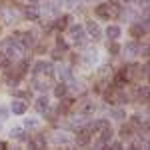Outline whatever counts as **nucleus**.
<instances>
[{
	"instance_id": "nucleus-11",
	"label": "nucleus",
	"mask_w": 150,
	"mask_h": 150,
	"mask_svg": "<svg viewBox=\"0 0 150 150\" xmlns=\"http://www.w3.org/2000/svg\"><path fill=\"white\" fill-rule=\"evenodd\" d=\"M34 106H36V110H38V112H42V114H44V112L48 110V106H50V102H48V96H40V98L36 100Z\"/></svg>"
},
{
	"instance_id": "nucleus-28",
	"label": "nucleus",
	"mask_w": 150,
	"mask_h": 150,
	"mask_svg": "<svg viewBox=\"0 0 150 150\" xmlns=\"http://www.w3.org/2000/svg\"><path fill=\"white\" fill-rule=\"evenodd\" d=\"M54 140H56L58 144H68V142H70L66 134H56V138H54Z\"/></svg>"
},
{
	"instance_id": "nucleus-5",
	"label": "nucleus",
	"mask_w": 150,
	"mask_h": 150,
	"mask_svg": "<svg viewBox=\"0 0 150 150\" xmlns=\"http://www.w3.org/2000/svg\"><path fill=\"white\" fill-rule=\"evenodd\" d=\"M84 30L88 32V38H92V40H98L100 36H102V30H100V26L94 22V20H90V22H86V26H84Z\"/></svg>"
},
{
	"instance_id": "nucleus-22",
	"label": "nucleus",
	"mask_w": 150,
	"mask_h": 150,
	"mask_svg": "<svg viewBox=\"0 0 150 150\" xmlns=\"http://www.w3.org/2000/svg\"><path fill=\"white\" fill-rule=\"evenodd\" d=\"M10 136L12 138H20V140H26V136H24V132H22V128L20 126H14L10 130Z\"/></svg>"
},
{
	"instance_id": "nucleus-18",
	"label": "nucleus",
	"mask_w": 150,
	"mask_h": 150,
	"mask_svg": "<svg viewBox=\"0 0 150 150\" xmlns=\"http://www.w3.org/2000/svg\"><path fill=\"white\" fill-rule=\"evenodd\" d=\"M54 94H56L58 98H64V96L68 94V84H66V82H60V84H56V88H54Z\"/></svg>"
},
{
	"instance_id": "nucleus-32",
	"label": "nucleus",
	"mask_w": 150,
	"mask_h": 150,
	"mask_svg": "<svg viewBox=\"0 0 150 150\" xmlns=\"http://www.w3.org/2000/svg\"><path fill=\"white\" fill-rule=\"evenodd\" d=\"M24 126H26V128H36V120H30V118H26V120H24Z\"/></svg>"
},
{
	"instance_id": "nucleus-4",
	"label": "nucleus",
	"mask_w": 150,
	"mask_h": 150,
	"mask_svg": "<svg viewBox=\"0 0 150 150\" xmlns=\"http://www.w3.org/2000/svg\"><path fill=\"white\" fill-rule=\"evenodd\" d=\"M14 40H18L24 48H32L36 44L34 32H16V34H14Z\"/></svg>"
},
{
	"instance_id": "nucleus-21",
	"label": "nucleus",
	"mask_w": 150,
	"mask_h": 150,
	"mask_svg": "<svg viewBox=\"0 0 150 150\" xmlns=\"http://www.w3.org/2000/svg\"><path fill=\"white\" fill-rule=\"evenodd\" d=\"M68 20H70V16H68V14H64V16H58V18H56V22H54V26H56L58 30H64V28L68 26Z\"/></svg>"
},
{
	"instance_id": "nucleus-2",
	"label": "nucleus",
	"mask_w": 150,
	"mask_h": 150,
	"mask_svg": "<svg viewBox=\"0 0 150 150\" xmlns=\"http://www.w3.org/2000/svg\"><path fill=\"white\" fill-rule=\"evenodd\" d=\"M68 32H70L72 42H74L76 46H82V44L86 42V30H84L82 24H72V26L68 28Z\"/></svg>"
},
{
	"instance_id": "nucleus-16",
	"label": "nucleus",
	"mask_w": 150,
	"mask_h": 150,
	"mask_svg": "<svg viewBox=\"0 0 150 150\" xmlns=\"http://www.w3.org/2000/svg\"><path fill=\"white\" fill-rule=\"evenodd\" d=\"M10 110L12 112H14V114H24V112H26V104L22 102V100H14V102H12V106H10Z\"/></svg>"
},
{
	"instance_id": "nucleus-29",
	"label": "nucleus",
	"mask_w": 150,
	"mask_h": 150,
	"mask_svg": "<svg viewBox=\"0 0 150 150\" xmlns=\"http://www.w3.org/2000/svg\"><path fill=\"white\" fill-rule=\"evenodd\" d=\"M142 122H144V120H142L140 114H132V124H134V126H142Z\"/></svg>"
},
{
	"instance_id": "nucleus-27",
	"label": "nucleus",
	"mask_w": 150,
	"mask_h": 150,
	"mask_svg": "<svg viewBox=\"0 0 150 150\" xmlns=\"http://www.w3.org/2000/svg\"><path fill=\"white\" fill-rule=\"evenodd\" d=\"M108 52H110V54H118V52H120V46L116 44L114 40H112V44H108Z\"/></svg>"
},
{
	"instance_id": "nucleus-35",
	"label": "nucleus",
	"mask_w": 150,
	"mask_h": 150,
	"mask_svg": "<svg viewBox=\"0 0 150 150\" xmlns=\"http://www.w3.org/2000/svg\"><path fill=\"white\" fill-rule=\"evenodd\" d=\"M6 148V142H2V140H0V150H4Z\"/></svg>"
},
{
	"instance_id": "nucleus-7",
	"label": "nucleus",
	"mask_w": 150,
	"mask_h": 150,
	"mask_svg": "<svg viewBox=\"0 0 150 150\" xmlns=\"http://www.w3.org/2000/svg\"><path fill=\"white\" fill-rule=\"evenodd\" d=\"M56 74H58V78H60V82H72L74 80V74H72V70L68 66H60L56 70Z\"/></svg>"
},
{
	"instance_id": "nucleus-8",
	"label": "nucleus",
	"mask_w": 150,
	"mask_h": 150,
	"mask_svg": "<svg viewBox=\"0 0 150 150\" xmlns=\"http://www.w3.org/2000/svg\"><path fill=\"white\" fill-rule=\"evenodd\" d=\"M24 16L28 18V20H38V16H40V8L30 2V6H26L24 8Z\"/></svg>"
},
{
	"instance_id": "nucleus-6",
	"label": "nucleus",
	"mask_w": 150,
	"mask_h": 150,
	"mask_svg": "<svg viewBox=\"0 0 150 150\" xmlns=\"http://www.w3.org/2000/svg\"><path fill=\"white\" fill-rule=\"evenodd\" d=\"M90 136H92V132H90L88 128L78 130V134H76V144H78V146H88V144H90Z\"/></svg>"
},
{
	"instance_id": "nucleus-23",
	"label": "nucleus",
	"mask_w": 150,
	"mask_h": 150,
	"mask_svg": "<svg viewBox=\"0 0 150 150\" xmlns=\"http://www.w3.org/2000/svg\"><path fill=\"white\" fill-rule=\"evenodd\" d=\"M126 82H128V78H126V74H124V72H120V74H116V78H114V84L118 86V88H120V86H124Z\"/></svg>"
},
{
	"instance_id": "nucleus-36",
	"label": "nucleus",
	"mask_w": 150,
	"mask_h": 150,
	"mask_svg": "<svg viewBox=\"0 0 150 150\" xmlns=\"http://www.w3.org/2000/svg\"><path fill=\"white\" fill-rule=\"evenodd\" d=\"M88 2H94V0H88Z\"/></svg>"
},
{
	"instance_id": "nucleus-12",
	"label": "nucleus",
	"mask_w": 150,
	"mask_h": 150,
	"mask_svg": "<svg viewBox=\"0 0 150 150\" xmlns=\"http://www.w3.org/2000/svg\"><path fill=\"white\" fill-rule=\"evenodd\" d=\"M94 112H96V104H94L92 100H88V102H84V104H82L80 114H84V116H90V114H94Z\"/></svg>"
},
{
	"instance_id": "nucleus-17",
	"label": "nucleus",
	"mask_w": 150,
	"mask_h": 150,
	"mask_svg": "<svg viewBox=\"0 0 150 150\" xmlns=\"http://www.w3.org/2000/svg\"><path fill=\"white\" fill-rule=\"evenodd\" d=\"M100 132H102V134H100V138H98V140H100V142H104V144H108V142L112 140V134H114V130H112L110 126H106V128H102Z\"/></svg>"
},
{
	"instance_id": "nucleus-25",
	"label": "nucleus",
	"mask_w": 150,
	"mask_h": 150,
	"mask_svg": "<svg viewBox=\"0 0 150 150\" xmlns=\"http://www.w3.org/2000/svg\"><path fill=\"white\" fill-rule=\"evenodd\" d=\"M112 116L118 118V120H122V118L126 116V112H124V108H114V110H112Z\"/></svg>"
},
{
	"instance_id": "nucleus-33",
	"label": "nucleus",
	"mask_w": 150,
	"mask_h": 150,
	"mask_svg": "<svg viewBox=\"0 0 150 150\" xmlns=\"http://www.w3.org/2000/svg\"><path fill=\"white\" fill-rule=\"evenodd\" d=\"M56 44H58V48H62V50H66V42H64V40H62V38H60V36H58V40H56Z\"/></svg>"
},
{
	"instance_id": "nucleus-3",
	"label": "nucleus",
	"mask_w": 150,
	"mask_h": 150,
	"mask_svg": "<svg viewBox=\"0 0 150 150\" xmlns=\"http://www.w3.org/2000/svg\"><path fill=\"white\" fill-rule=\"evenodd\" d=\"M38 74H42V76H48V78H52L54 76V66L50 64V62H36L34 68H32V76H38Z\"/></svg>"
},
{
	"instance_id": "nucleus-1",
	"label": "nucleus",
	"mask_w": 150,
	"mask_h": 150,
	"mask_svg": "<svg viewBox=\"0 0 150 150\" xmlns=\"http://www.w3.org/2000/svg\"><path fill=\"white\" fill-rule=\"evenodd\" d=\"M22 50H24V46L18 42V40H14V38H6V40L2 42V52L10 58V60L20 58L22 56Z\"/></svg>"
},
{
	"instance_id": "nucleus-30",
	"label": "nucleus",
	"mask_w": 150,
	"mask_h": 150,
	"mask_svg": "<svg viewBox=\"0 0 150 150\" xmlns=\"http://www.w3.org/2000/svg\"><path fill=\"white\" fill-rule=\"evenodd\" d=\"M62 54H64V50H62V48H56V50L52 52V58H54V60H60Z\"/></svg>"
},
{
	"instance_id": "nucleus-24",
	"label": "nucleus",
	"mask_w": 150,
	"mask_h": 150,
	"mask_svg": "<svg viewBox=\"0 0 150 150\" xmlns=\"http://www.w3.org/2000/svg\"><path fill=\"white\" fill-rule=\"evenodd\" d=\"M138 100L140 102H146L148 100V86H142L138 90Z\"/></svg>"
},
{
	"instance_id": "nucleus-20",
	"label": "nucleus",
	"mask_w": 150,
	"mask_h": 150,
	"mask_svg": "<svg viewBox=\"0 0 150 150\" xmlns=\"http://www.w3.org/2000/svg\"><path fill=\"white\" fill-rule=\"evenodd\" d=\"M96 14H98L100 18H106V20H110V12H108V4H98V6H96Z\"/></svg>"
},
{
	"instance_id": "nucleus-19",
	"label": "nucleus",
	"mask_w": 150,
	"mask_h": 150,
	"mask_svg": "<svg viewBox=\"0 0 150 150\" xmlns=\"http://www.w3.org/2000/svg\"><path fill=\"white\" fill-rule=\"evenodd\" d=\"M124 50H126V56H136V54H140V46L136 42H128Z\"/></svg>"
},
{
	"instance_id": "nucleus-14",
	"label": "nucleus",
	"mask_w": 150,
	"mask_h": 150,
	"mask_svg": "<svg viewBox=\"0 0 150 150\" xmlns=\"http://www.w3.org/2000/svg\"><path fill=\"white\" fill-rule=\"evenodd\" d=\"M106 34L110 40H118L120 38V26H116V24H110L108 28H106Z\"/></svg>"
},
{
	"instance_id": "nucleus-34",
	"label": "nucleus",
	"mask_w": 150,
	"mask_h": 150,
	"mask_svg": "<svg viewBox=\"0 0 150 150\" xmlns=\"http://www.w3.org/2000/svg\"><path fill=\"white\" fill-rule=\"evenodd\" d=\"M110 148H114V150H120V148H122V144H120V142H112V144H110Z\"/></svg>"
},
{
	"instance_id": "nucleus-15",
	"label": "nucleus",
	"mask_w": 150,
	"mask_h": 150,
	"mask_svg": "<svg viewBox=\"0 0 150 150\" xmlns=\"http://www.w3.org/2000/svg\"><path fill=\"white\" fill-rule=\"evenodd\" d=\"M108 12H110V18H116L122 14V6L118 2H108Z\"/></svg>"
},
{
	"instance_id": "nucleus-26",
	"label": "nucleus",
	"mask_w": 150,
	"mask_h": 150,
	"mask_svg": "<svg viewBox=\"0 0 150 150\" xmlns=\"http://www.w3.org/2000/svg\"><path fill=\"white\" fill-rule=\"evenodd\" d=\"M120 134H122L124 138H130V136H132V128L130 126H122L120 128Z\"/></svg>"
},
{
	"instance_id": "nucleus-13",
	"label": "nucleus",
	"mask_w": 150,
	"mask_h": 150,
	"mask_svg": "<svg viewBox=\"0 0 150 150\" xmlns=\"http://www.w3.org/2000/svg\"><path fill=\"white\" fill-rule=\"evenodd\" d=\"M146 28H148V26H142V24H132V28H130V34L134 36V38H140V36L146 34Z\"/></svg>"
},
{
	"instance_id": "nucleus-31",
	"label": "nucleus",
	"mask_w": 150,
	"mask_h": 150,
	"mask_svg": "<svg viewBox=\"0 0 150 150\" xmlns=\"http://www.w3.org/2000/svg\"><path fill=\"white\" fill-rule=\"evenodd\" d=\"M6 118H8V108L0 106V120H6Z\"/></svg>"
},
{
	"instance_id": "nucleus-9",
	"label": "nucleus",
	"mask_w": 150,
	"mask_h": 150,
	"mask_svg": "<svg viewBox=\"0 0 150 150\" xmlns=\"http://www.w3.org/2000/svg\"><path fill=\"white\" fill-rule=\"evenodd\" d=\"M96 62H98V52H96V48L86 50V52H84V64H86V66H94Z\"/></svg>"
},
{
	"instance_id": "nucleus-10",
	"label": "nucleus",
	"mask_w": 150,
	"mask_h": 150,
	"mask_svg": "<svg viewBox=\"0 0 150 150\" xmlns=\"http://www.w3.org/2000/svg\"><path fill=\"white\" fill-rule=\"evenodd\" d=\"M28 148H46V138L42 136V134H38V136H34V138L28 140Z\"/></svg>"
}]
</instances>
